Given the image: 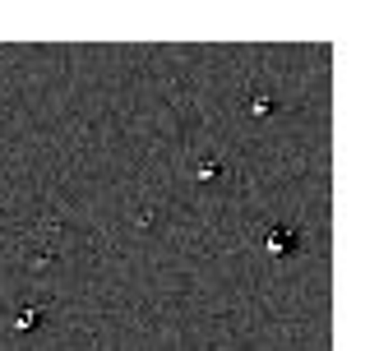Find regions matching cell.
<instances>
[{"instance_id":"1","label":"cell","mask_w":379,"mask_h":351,"mask_svg":"<svg viewBox=\"0 0 379 351\" xmlns=\"http://www.w3.org/2000/svg\"><path fill=\"white\" fill-rule=\"evenodd\" d=\"M268 250H273V254H287V250H296V231H287V227L268 231Z\"/></svg>"}]
</instances>
